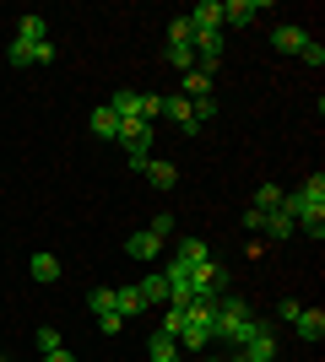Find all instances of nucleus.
<instances>
[{
	"instance_id": "nucleus-13",
	"label": "nucleus",
	"mask_w": 325,
	"mask_h": 362,
	"mask_svg": "<svg viewBox=\"0 0 325 362\" xmlns=\"http://www.w3.org/2000/svg\"><path fill=\"white\" fill-rule=\"evenodd\" d=\"M28 271H33V281H60V259L49 255V249H38V255L28 259Z\"/></svg>"
},
{
	"instance_id": "nucleus-10",
	"label": "nucleus",
	"mask_w": 325,
	"mask_h": 362,
	"mask_svg": "<svg viewBox=\"0 0 325 362\" xmlns=\"http://www.w3.org/2000/svg\"><path fill=\"white\" fill-rule=\"evenodd\" d=\"M141 173H147V184H152V189H173V184H179V168H173V163H157V157L141 168Z\"/></svg>"
},
{
	"instance_id": "nucleus-3",
	"label": "nucleus",
	"mask_w": 325,
	"mask_h": 362,
	"mask_svg": "<svg viewBox=\"0 0 325 362\" xmlns=\"http://www.w3.org/2000/svg\"><path fill=\"white\" fill-rule=\"evenodd\" d=\"M190 287H195V298H228V265L222 259H206V265H195V276H190Z\"/></svg>"
},
{
	"instance_id": "nucleus-15",
	"label": "nucleus",
	"mask_w": 325,
	"mask_h": 362,
	"mask_svg": "<svg viewBox=\"0 0 325 362\" xmlns=\"http://www.w3.org/2000/svg\"><path fill=\"white\" fill-rule=\"evenodd\" d=\"M157 249H163V243H157L152 233H130V238H125V255L130 259H157Z\"/></svg>"
},
{
	"instance_id": "nucleus-21",
	"label": "nucleus",
	"mask_w": 325,
	"mask_h": 362,
	"mask_svg": "<svg viewBox=\"0 0 325 362\" xmlns=\"http://www.w3.org/2000/svg\"><path fill=\"white\" fill-rule=\"evenodd\" d=\"M261 233H271V238H293L298 222H293L287 211H266V227H261Z\"/></svg>"
},
{
	"instance_id": "nucleus-26",
	"label": "nucleus",
	"mask_w": 325,
	"mask_h": 362,
	"mask_svg": "<svg viewBox=\"0 0 325 362\" xmlns=\"http://www.w3.org/2000/svg\"><path fill=\"white\" fill-rule=\"evenodd\" d=\"M152 119H163V98H157V92H141V124H152Z\"/></svg>"
},
{
	"instance_id": "nucleus-24",
	"label": "nucleus",
	"mask_w": 325,
	"mask_h": 362,
	"mask_svg": "<svg viewBox=\"0 0 325 362\" xmlns=\"http://www.w3.org/2000/svg\"><path fill=\"white\" fill-rule=\"evenodd\" d=\"M87 308H93L98 319H103V314H120V308H114V287H93V292H87Z\"/></svg>"
},
{
	"instance_id": "nucleus-5",
	"label": "nucleus",
	"mask_w": 325,
	"mask_h": 362,
	"mask_svg": "<svg viewBox=\"0 0 325 362\" xmlns=\"http://www.w3.org/2000/svg\"><path fill=\"white\" fill-rule=\"evenodd\" d=\"M266 11H271V0H228V6H222V22H228V28H249V22L266 16Z\"/></svg>"
},
{
	"instance_id": "nucleus-36",
	"label": "nucleus",
	"mask_w": 325,
	"mask_h": 362,
	"mask_svg": "<svg viewBox=\"0 0 325 362\" xmlns=\"http://www.w3.org/2000/svg\"><path fill=\"white\" fill-rule=\"evenodd\" d=\"M0 362H11V357H0Z\"/></svg>"
},
{
	"instance_id": "nucleus-14",
	"label": "nucleus",
	"mask_w": 325,
	"mask_h": 362,
	"mask_svg": "<svg viewBox=\"0 0 325 362\" xmlns=\"http://www.w3.org/2000/svg\"><path fill=\"white\" fill-rule=\"evenodd\" d=\"M136 292H141V303H147V308L169 303V281H163V276H141V281H136Z\"/></svg>"
},
{
	"instance_id": "nucleus-19",
	"label": "nucleus",
	"mask_w": 325,
	"mask_h": 362,
	"mask_svg": "<svg viewBox=\"0 0 325 362\" xmlns=\"http://www.w3.org/2000/svg\"><path fill=\"white\" fill-rule=\"evenodd\" d=\"M163 65H173L179 76L195 71V49H190V44H169V49H163Z\"/></svg>"
},
{
	"instance_id": "nucleus-20",
	"label": "nucleus",
	"mask_w": 325,
	"mask_h": 362,
	"mask_svg": "<svg viewBox=\"0 0 325 362\" xmlns=\"http://www.w3.org/2000/svg\"><path fill=\"white\" fill-rule=\"evenodd\" d=\"M114 308H120V319H136L147 303H141V292H136V287H114Z\"/></svg>"
},
{
	"instance_id": "nucleus-22",
	"label": "nucleus",
	"mask_w": 325,
	"mask_h": 362,
	"mask_svg": "<svg viewBox=\"0 0 325 362\" xmlns=\"http://www.w3.org/2000/svg\"><path fill=\"white\" fill-rule=\"evenodd\" d=\"M173 259H185L190 271H195V265H206V259H212V249H206L201 238H185V243H179V255H173Z\"/></svg>"
},
{
	"instance_id": "nucleus-16",
	"label": "nucleus",
	"mask_w": 325,
	"mask_h": 362,
	"mask_svg": "<svg viewBox=\"0 0 325 362\" xmlns=\"http://www.w3.org/2000/svg\"><path fill=\"white\" fill-rule=\"evenodd\" d=\"M304 38H309L304 28H277V33H271V49H277V54H298Z\"/></svg>"
},
{
	"instance_id": "nucleus-27",
	"label": "nucleus",
	"mask_w": 325,
	"mask_h": 362,
	"mask_svg": "<svg viewBox=\"0 0 325 362\" xmlns=\"http://www.w3.org/2000/svg\"><path fill=\"white\" fill-rule=\"evenodd\" d=\"M190 38H195L190 16H173V22H169V44H190Z\"/></svg>"
},
{
	"instance_id": "nucleus-35",
	"label": "nucleus",
	"mask_w": 325,
	"mask_h": 362,
	"mask_svg": "<svg viewBox=\"0 0 325 362\" xmlns=\"http://www.w3.org/2000/svg\"><path fill=\"white\" fill-rule=\"evenodd\" d=\"M201 362H228V357H201Z\"/></svg>"
},
{
	"instance_id": "nucleus-18",
	"label": "nucleus",
	"mask_w": 325,
	"mask_h": 362,
	"mask_svg": "<svg viewBox=\"0 0 325 362\" xmlns=\"http://www.w3.org/2000/svg\"><path fill=\"white\" fill-rule=\"evenodd\" d=\"M179 98H190V103L212 98V76H206V71H185V92H179Z\"/></svg>"
},
{
	"instance_id": "nucleus-30",
	"label": "nucleus",
	"mask_w": 325,
	"mask_h": 362,
	"mask_svg": "<svg viewBox=\"0 0 325 362\" xmlns=\"http://www.w3.org/2000/svg\"><path fill=\"white\" fill-rule=\"evenodd\" d=\"M147 233H152V238L163 243V238H169V233H173V216H169V211H163V216H152V227H147Z\"/></svg>"
},
{
	"instance_id": "nucleus-7",
	"label": "nucleus",
	"mask_w": 325,
	"mask_h": 362,
	"mask_svg": "<svg viewBox=\"0 0 325 362\" xmlns=\"http://www.w3.org/2000/svg\"><path fill=\"white\" fill-rule=\"evenodd\" d=\"M87 130H93L98 141H120V114H114L108 103H98V108H93V119H87Z\"/></svg>"
},
{
	"instance_id": "nucleus-31",
	"label": "nucleus",
	"mask_w": 325,
	"mask_h": 362,
	"mask_svg": "<svg viewBox=\"0 0 325 362\" xmlns=\"http://www.w3.org/2000/svg\"><path fill=\"white\" fill-rule=\"evenodd\" d=\"M190 108H195V124H206L217 114V98H201V103H190Z\"/></svg>"
},
{
	"instance_id": "nucleus-1",
	"label": "nucleus",
	"mask_w": 325,
	"mask_h": 362,
	"mask_svg": "<svg viewBox=\"0 0 325 362\" xmlns=\"http://www.w3.org/2000/svg\"><path fill=\"white\" fill-rule=\"evenodd\" d=\"M261 330H271V325L249 314V303H244V298H217V325H212V341H228V346L239 351V346L249 341V335H261Z\"/></svg>"
},
{
	"instance_id": "nucleus-29",
	"label": "nucleus",
	"mask_w": 325,
	"mask_h": 362,
	"mask_svg": "<svg viewBox=\"0 0 325 362\" xmlns=\"http://www.w3.org/2000/svg\"><path fill=\"white\" fill-rule=\"evenodd\" d=\"M157 330H163V335H173V341H179V330H185V308H169V314H163V325H157Z\"/></svg>"
},
{
	"instance_id": "nucleus-11",
	"label": "nucleus",
	"mask_w": 325,
	"mask_h": 362,
	"mask_svg": "<svg viewBox=\"0 0 325 362\" xmlns=\"http://www.w3.org/2000/svg\"><path fill=\"white\" fill-rule=\"evenodd\" d=\"M16 44H49V22L44 16H22L16 22Z\"/></svg>"
},
{
	"instance_id": "nucleus-33",
	"label": "nucleus",
	"mask_w": 325,
	"mask_h": 362,
	"mask_svg": "<svg viewBox=\"0 0 325 362\" xmlns=\"http://www.w3.org/2000/svg\"><path fill=\"white\" fill-rule=\"evenodd\" d=\"M244 227H249V233H261V227H266V211H255V206H249V211H244Z\"/></svg>"
},
{
	"instance_id": "nucleus-23",
	"label": "nucleus",
	"mask_w": 325,
	"mask_h": 362,
	"mask_svg": "<svg viewBox=\"0 0 325 362\" xmlns=\"http://www.w3.org/2000/svg\"><path fill=\"white\" fill-rule=\"evenodd\" d=\"M282 200H287V189H277V184H261V189H255V211H282Z\"/></svg>"
},
{
	"instance_id": "nucleus-9",
	"label": "nucleus",
	"mask_w": 325,
	"mask_h": 362,
	"mask_svg": "<svg viewBox=\"0 0 325 362\" xmlns=\"http://www.w3.org/2000/svg\"><path fill=\"white\" fill-rule=\"evenodd\" d=\"M293 330H298V335H304V341H309V346H314V341H320V335H325V314H320V308H298Z\"/></svg>"
},
{
	"instance_id": "nucleus-17",
	"label": "nucleus",
	"mask_w": 325,
	"mask_h": 362,
	"mask_svg": "<svg viewBox=\"0 0 325 362\" xmlns=\"http://www.w3.org/2000/svg\"><path fill=\"white\" fill-rule=\"evenodd\" d=\"M108 108H114V114H120V119H141V92H114V98H108Z\"/></svg>"
},
{
	"instance_id": "nucleus-34",
	"label": "nucleus",
	"mask_w": 325,
	"mask_h": 362,
	"mask_svg": "<svg viewBox=\"0 0 325 362\" xmlns=\"http://www.w3.org/2000/svg\"><path fill=\"white\" fill-rule=\"evenodd\" d=\"M44 362H76V357H71V351H65V346H60V351H49V357H44Z\"/></svg>"
},
{
	"instance_id": "nucleus-28",
	"label": "nucleus",
	"mask_w": 325,
	"mask_h": 362,
	"mask_svg": "<svg viewBox=\"0 0 325 362\" xmlns=\"http://www.w3.org/2000/svg\"><path fill=\"white\" fill-rule=\"evenodd\" d=\"M33 341H38V351H44V357H49V351H60V346H65V341H60V330H55V325H44V330L33 335Z\"/></svg>"
},
{
	"instance_id": "nucleus-32",
	"label": "nucleus",
	"mask_w": 325,
	"mask_h": 362,
	"mask_svg": "<svg viewBox=\"0 0 325 362\" xmlns=\"http://www.w3.org/2000/svg\"><path fill=\"white\" fill-rule=\"evenodd\" d=\"M298 308H304L298 298H282V303H277V319H298Z\"/></svg>"
},
{
	"instance_id": "nucleus-25",
	"label": "nucleus",
	"mask_w": 325,
	"mask_h": 362,
	"mask_svg": "<svg viewBox=\"0 0 325 362\" xmlns=\"http://www.w3.org/2000/svg\"><path fill=\"white\" fill-rule=\"evenodd\" d=\"M298 60L320 71V65H325V44H320V38H304V49H298Z\"/></svg>"
},
{
	"instance_id": "nucleus-4",
	"label": "nucleus",
	"mask_w": 325,
	"mask_h": 362,
	"mask_svg": "<svg viewBox=\"0 0 325 362\" xmlns=\"http://www.w3.org/2000/svg\"><path fill=\"white\" fill-rule=\"evenodd\" d=\"M6 60H11V65H55V38H49V44H16V38H11Z\"/></svg>"
},
{
	"instance_id": "nucleus-8",
	"label": "nucleus",
	"mask_w": 325,
	"mask_h": 362,
	"mask_svg": "<svg viewBox=\"0 0 325 362\" xmlns=\"http://www.w3.org/2000/svg\"><path fill=\"white\" fill-rule=\"evenodd\" d=\"M190 28L195 33H217L222 28V0H201V6L190 11Z\"/></svg>"
},
{
	"instance_id": "nucleus-12",
	"label": "nucleus",
	"mask_w": 325,
	"mask_h": 362,
	"mask_svg": "<svg viewBox=\"0 0 325 362\" xmlns=\"http://www.w3.org/2000/svg\"><path fill=\"white\" fill-rule=\"evenodd\" d=\"M147 357H152V362H179V341H173V335H163V330H152Z\"/></svg>"
},
{
	"instance_id": "nucleus-6",
	"label": "nucleus",
	"mask_w": 325,
	"mask_h": 362,
	"mask_svg": "<svg viewBox=\"0 0 325 362\" xmlns=\"http://www.w3.org/2000/svg\"><path fill=\"white\" fill-rule=\"evenodd\" d=\"M163 114H169V119L179 124L185 136H195V130H201V124H195V108H190V98H179V92H173V98H163Z\"/></svg>"
},
{
	"instance_id": "nucleus-2",
	"label": "nucleus",
	"mask_w": 325,
	"mask_h": 362,
	"mask_svg": "<svg viewBox=\"0 0 325 362\" xmlns=\"http://www.w3.org/2000/svg\"><path fill=\"white\" fill-rule=\"evenodd\" d=\"M282 211L298 222V233H309V238H325V173H314L304 189L282 200Z\"/></svg>"
}]
</instances>
